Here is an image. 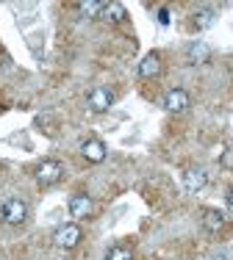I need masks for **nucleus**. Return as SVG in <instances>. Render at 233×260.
I'll use <instances>...</instances> for the list:
<instances>
[{
	"label": "nucleus",
	"instance_id": "obj_1",
	"mask_svg": "<svg viewBox=\"0 0 233 260\" xmlns=\"http://www.w3.org/2000/svg\"><path fill=\"white\" fill-rule=\"evenodd\" d=\"M28 216V205L22 200H6L3 205H0V219L6 221V224H22Z\"/></svg>",
	"mask_w": 233,
	"mask_h": 260
},
{
	"label": "nucleus",
	"instance_id": "obj_2",
	"mask_svg": "<svg viewBox=\"0 0 233 260\" xmlns=\"http://www.w3.org/2000/svg\"><path fill=\"white\" fill-rule=\"evenodd\" d=\"M61 175H64V166H61L59 160H42V164L36 166V180H39L42 185L59 183Z\"/></svg>",
	"mask_w": 233,
	"mask_h": 260
},
{
	"label": "nucleus",
	"instance_id": "obj_3",
	"mask_svg": "<svg viewBox=\"0 0 233 260\" xmlns=\"http://www.w3.org/2000/svg\"><path fill=\"white\" fill-rule=\"evenodd\" d=\"M164 108H167L169 114H183V111L189 108V94L183 89H169L167 97H164Z\"/></svg>",
	"mask_w": 233,
	"mask_h": 260
},
{
	"label": "nucleus",
	"instance_id": "obj_4",
	"mask_svg": "<svg viewBox=\"0 0 233 260\" xmlns=\"http://www.w3.org/2000/svg\"><path fill=\"white\" fill-rule=\"evenodd\" d=\"M114 103V94L108 89H103V86H97V89L89 91V108L97 111V114H103V111H108Z\"/></svg>",
	"mask_w": 233,
	"mask_h": 260
},
{
	"label": "nucleus",
	"instance_id": "obj_5",
	"mask_svg": "<svg viewBox=\"0 0 233 260\" xmlns=\"http://www.w3.org/2000/svg\"><path fill=\"white\" fill-rule=\"evenodd\" d=\"M206 183H208L206 169H186V172H183V188H186L189 194H197V191H203Z\"/></svg>",
	"mask_w": 233,
	"mask_h": 260
},
{
	"label": "nucleus",
	"instance_id": "obj_6",
	"mask_svg": "<svg viewBox=\"0 0 233 260\" xmlns=\"http://www.w3.org/2000/svg\"><path fill=\"white\" fill-rule=\"evenodd\" d=\"M78 241H81V227H78V224H64V227H59L56 244L61 246V249H72Z\"/></svg>",
	"mask_w": 233,
	"mask_h": 260
},
{
	"label": "nucleus",
	"instance_id": "obj_7",
	"mask_svg": "<svg viewBox=\"0 0 233 260\" xmlns=\"http://www.w3.org/2000/svg\"><path fill=\"white\" fill-rule=\"evenodd\" d=\"M81 155L86 158L89 164H100V160H106V144L97 141V139H89V141H83Z\"/></svg>",
	"mask_w": 233,
	"mask_h": 260
},
{
	"label": "nucleus",
	"instance_id": "obj_8",
	"mask_svg": "<svg viewBox=\"0 0 233 260\" xmlns=\"http://www.w3.org/2000/svg\"><path fill=\"white\" fill-rule=\"evenodd\" d=\"M139 75L142 78H158L161 75V55L158 53H147L142 61H139Z\"/></svg>",
	"mask_w": 233,
	"mask_h": 260
},
{
	"label": "nucleus",
	"instance_id": "obj_9",
	"mask_svg": "<svg viewBox=\"0 0 233 260\" xmlns=\"http://www.w3.org/2000/svg\"><path fill=\"white\" fill-rule=\"evenodd\" d=\"M92 213V200L86 194H75L70 197V216H75V219H83V216Z\"/></svg>",
	"mask_w": 233,
	"mask_h": 260
},
{
	"label": "nucleus",
	"instance_id": "obj_10",
	"mask_svg": "<svg viewBox=\"0 0 233 260\" xmlns=\"http://www.w3.org/2000/svg\"><path fill=\"white\" fill-rule=\"evenodd\" d=\"M222 224H225V213H222V210H214V208L203 210V227L208 233H219V230H222Z\"/></svg>",
	"mask_w": 233,
	"mask_h": 260
},
{
	"label": "nucleus",
	"instance_id": "obj_11",
	"mask_svg": "<svg viewBox=\"0 0 233 260\" xmlns=\"http://www.w3.org/2000/svg\"><path fill=\"white\" fill-rule=\"evenodd\" d=\"M211 58V47L206 42H192L189 45V64H206Z\"/></svg>",
	"mask_w": 233,
	"mask_h": 260
},
{
	"label": "nucleus",
	"instance_id": "obj_12",
	"mask_svg": "<svg viewBox=\"0 0 233 260\" xmlns=\"http://www.w3.org/2000/svg\"><path fill=\"white\" fill-rule=\"evenodd\" d=\"M103 17H106L108 22H114V25H116V22H122L128 14H125V6H122V3H106V9H103Z\"/></svg>",
	"mask_w": 233,
	"mask_h": 260
},
{
	"label": "nucleus",
	"instance_id": "obj_13",
	"mask_svg": "<svg viewBox=\"0 0 233 260\" xmlns=\"http://www.w3.org/2000/svg\"><path fill=\"white\" fill-rule=\"evenodd\" d=\"M192 25L197 28V30H206V28H211V25H214V11H211V9H200V11H194V20H192Z\"/></svg>",
	"mask_w": 233,
	"mask_h": 260
},
{
	"label": "nucleus",
	"instance_id": "obj_14",
	"mask_svg": "<svg viewBox=\"0 0 233 260\" xmlns=\"http://www.w3.org/2000/svg\"><path fill=\"white\" fill-rule=\"evenodd\" d=\"M81 14L83 17H97V14H103V9H106V3H100V0H83L81 6Z\"/></svg>",
	"mask_w": 233,
	"mask_h": 260
},
{
	"label": "nucleus",
	"instance_id": "obj_15",
	"mask_svg": "<svg viewBox=\"0 0 233 260\" xmlns=\"http://www.w3.org/2000/svg\"><path fill=\"white\" fill-rule=\"evenodd\" d=\"M133 255H131V249L128 246H111L108 249V255H106V260H131Z\"/></svg>",
	"mask_w": 233,
	"mask_h": 260
},
{
	"label": "nucleus",
	"instance_id": "obj_16",
	"mask_svg": "<svg viewBox=\"0 0 233 260\" xmlns=\"http://www.w3.org/2000/svg\"><path fill=\"white\" fill-rule=\"evenodd\" d=\"M219 164L228 166V169H233V150H225V152H222V158H219Z\"/></svg>",
	"mask_w": 233,
	"mask_h": 260
},
{
	"label": "nucleus",
	"instance_id": "obj_17",
	"mask_svg": "<svg viewBox=\"0 0 233 260\" xmlns=\"http://www.w3.org/2000/svg\"><path fill=\"white\" fill-rule=\"evenodd\" d=\"M169 20H172V17H169V9H158V22H161V25H169Z\"/></svg>",
	"mask_w": 233,
	"mask_h": 260
},
{
	"label": "nucleus",
	"instance_id": "obj_18",
	"mask_svg": "<svg viewBox=\"0 0 233 260\" xmlns=\"http://www.w3.org/2000/svg\"><path fill=\"white\" fill-rule=\"evenodd\" d=\"M208 260H230V255H228V252H214Z\"/></svg>",
	"mask_w": 233,
	"mask_h": 260
},
{
	"label": "nucleus",
	"instance_id": "obj_19",
	"mask_svg": "<svg viewBox=\"0 0 233 260\" xmlns=\"http://www.w3.org/2000/svg\"><path fill=\"white\" fill-rule=\"evenodd\" d=\"M228 208H230V213H233V191L228 194Z\"/></svg>",
	"mask_w": 233,
	"mask_h": 260
}]
</instances>
